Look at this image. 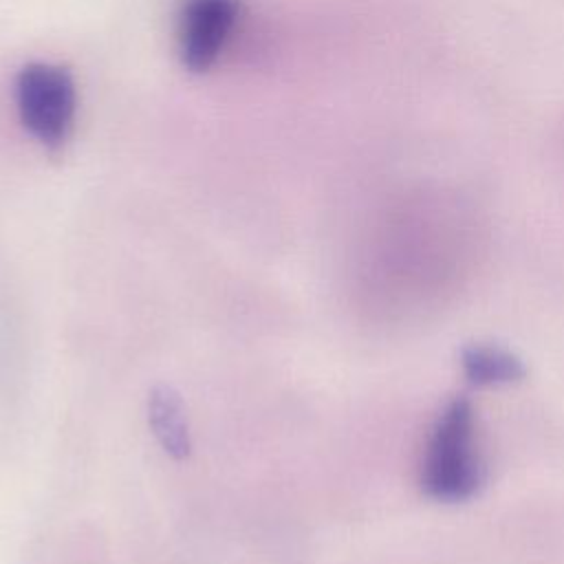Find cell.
<instances>
[{
	"label": "cell",
	"instance_id": "cell-3",
	"mask_svg": "<svg viewBox=\"0 0 564 564\" xmlns=\"http://www.w3.org/2000/svg\"><path fill=\"white\" fill-rule=\"evenodd\" d=\"M238 0H185L178 20V51L192 70L209 68L236 26Z\"/></svg>",
	"mask_w": 564,
	"mask_h": 564
},
{
	"label": "cell",
	"instance_id": "cell-5",
	"mask_svg": "<svg viewBox=\"0 0 564 564\" xmlns=\"http://www.w3.org/2000/svg\"><path fill=\"white\" fill-rule=\"evenodd\" d=\"M460 370L465 379L480 388L507 386L524 377L520 357L502 346L469 344L460 350Z\"/></svg>",
	"mask_w": 564,
	"mask_h": 564
},
{
	"label": "cell",
	"instance_id": "cell-2",
	"mask_svg": "<svg viewBox=\"0 0 564 564\" xmlns=\"http://www.w3.org/2000/svg\"><path fill=\"white\" fill-rule=\"evenodd\" d=\"M18 112L24 128L44 145H59L75 117V84L53 64H29L15 84Z\"/></svg>",
	"mask_w": 564,
	"mask_h": 564
},
{
	"label": "cell",
	"instance_id": "cell-1",
	"mask_svg": "<svg viewBox=\"0 0 564 564\" xmlns=\"http://www.w3.org/2000/svg\"><path fill=\"white\" fill-rule=\"evenodd\" d=\"M421 489L436 502H465L485 482L476 412L467 399L447 401L436 414L421 460Z\"/></svg>",
	"mask_w": 564,
	"mask_h": 564
},
{
	"label": "cell",
	"instance_id": "cell-4",
	"mask_svg": "<svg viewBox=\"0 0 564 564\" xmlns=\"http://www.w3.org/2000/svg\"><path fill=\"white\" fill-rule=\"evenodd\" d=\"M148 423L159 445L174 460H185L192 454L183 397L174 386L156 383L148 392Z\"/></svg>",
	"mask_w": 564,
	"mask_h": 564
}]
</instances>
